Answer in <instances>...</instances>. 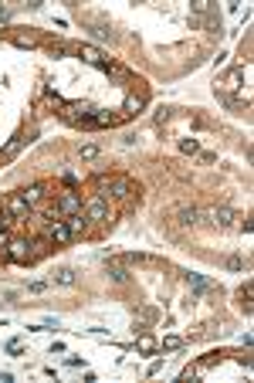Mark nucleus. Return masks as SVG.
<instances>
[{"instance_id":"f257e3e1","label":"nucleus","mask_w":254,"mask_h":383,"mask_svg":"<svg viewBox=\"0 0 254 383\" xmlns=\"http://www.w3.org/2000/svg\"><path fill=\"white\" fill-rule=\"evenodd\" d=\"M31 248H34L31 241H10V244H7V258H10L14 265H28L31 258H34Z\"/></svg>"},{"instance_id":"f03ea898","label":"nucleus","mask_w":254,"mask_h":383,"mask_svg":"<svg viewBox=\"0 0 254 383\" xmlns=\"http://www.w3.org/2000/svg\"><path fill=\"white\" fill-rule=\"evenodd\" d=\"M200 217H203V221H210V224H217V227H227V224H234V210H230V207H214V210H200Z\"/></svg>"},{"instance_id":"7ed1b4c3","label":"nucleus","mask_w":254,"mask_h":383,"mask_svg":"<svg viewBox=\"0 0 254 383\" xmlns=\"http://www.w3.org/2000/svg\"><path fill=\"white\" fill-rule=\"evenodd\" d=\"M85 217H88V221H105V217H109V207H105V200H102V193L92 197V200L85 204Z\"/></svg>"},{"instance_id":"20e7f679","label":"nucleus","mask_w":254,"mask_h":383,"mask_svg":"<svg viewBox=\"0 0 254 383\" xmlns=\"http://www.w3.org/2000/svg\"><path fill=\"white\" fill-rule=\"evenodd\" d=\"M58 210H61L64 217H75V214H82V200H78L75 193H61V200H58Z\"/></svg>"},{"instance_id":"39448f33","label":"nucleus","mask_w":254,"mask_h":383,"mask_svg":"<svg viewBox=\"0 0 254 383\" xmlns=\"http://www.w3.org/2000/svg\"><path fill=\"white\" fill-rule=\"evenodd\" d=\"M78 58H85L88 64H98V68H109L105 55H102L98 48H92V44H82V48H78Z\"/></svg>"},{"instance_id":"423d86ee","label":"nucleus","mask_w":254,"mask_h":383,"mask_svg":"<svg viewBox=\"0 0 254 383\" xmlns=\"http://www.w3.org/2000/svg\"><path fill=\"white\" fill-rule=\"evenodd\" d=\"M48 237H51V241H58V244L71 241V231H68V221H51V224H48Z\"/></svg>"},{"instance_id":"0eeeda50","label":"nucleus","mask_w":254,"mask_h":383,"mask_svg":"<svg viewBox=\"0 0 254 383\" xmlns=\"http://www.w3.org/2000/svg\"><path fill=\"white\" fill-rule=\"evenodd\" d=\"M7 214H10L14 221H21V217H28V200H24L21 193H14V197L7 200Z\"/></svg>"},{"instance_id":"6e6552de","label":"nucleus","mask_w":254,"mask_h":383,"mask_svg":"<svg viewBox=\"0 0 254 383\" xmlns=\"http://www.w3.org/2000/svg\"><path fill=\"white\" fill-rule=\"evenodd\" d=\"M105 190H112L115 197H129V193H132V183H129L126 177H115V180H109V187H105Z\"/></svg>"},{"instance_id":"1a4fd4ad","label":"nucleus","mask_w":254,"mask_h":383,"mask_svg":"<svg viewBox=\"0 0 254 383\" xmlns=\"http://www.w3.org/2000/svg\"><path fill=\"white\" fill-rule=\"evenodd\" d=\"M176 221H180L183 227H193V224H200V210L197 207H183V210L176 214Z\"/></svg>"},{"instance_id":"9d476101","label":"nucleus","mask_w":254,"mask_h":383,"mask_svg":"<svg viewBox=\"0 0 254 383\" xmlns=\"http://www.w3.org/2000/svg\"><path fill=\"white\" fill-rule=\"evenodd\" d=\"M68 231H71V237H78L88 231V217L85 214H75V217H68Z\"/></svg>"},{"instance_id":"9b49d317","label":"nucleus","mask_w":254,"mask_h":383,"mask_svg":"<svg viewBox=\"0 0 254 383\" xmlns=\"http://www.w3.org/2000/svg\"><path fill=\"white\" fill-rule=\"evenodd\" d=\"M190 288H193V292H217V282L200 278V275H190Z\"/></svg>"},{"instance_id":"f8f14e48","label":"nucleus","mask_w":254,"mask_h":383,"mask_svg":"<svg viewBox=\"0 0 254 383\" xmlns=\"http://www.w3.org/2000/svg\"><path fill=\"white\" fill-rule=\"evenodd\" d=\"M55 282L58 285H75V282H78V271H75V268H58Z\"/></svg>"},{"instance_id":"ddd939ff","label":"nucleus","mask_w":254,"mask_h":383,"mask_svg":"<svg viewBox=\"0 0 254 383\" xmlns=\"http://www.w3.org/2000/svg\"><path fill=\"white\" fill-rule=\"evenodd\" d=\"M241 82H244V68H234V71L227 75L224 89H241ZM224 89H221V92H224Z\"/></svg>"},{"instance_id":"4468645a","label":"nucleus","mask_w":254,"mask_h":383,"mask_svg":"<svg viewBox=\"0 0 254 383\" xmlns=\"http://www.w3.org/2000/svg\"><path fill=\"white\" fill-rule=\"evenodd\" d=\"M136 350H139V353H153V350H156V339H153L149 332H142L139 339H136Z\"/></svg>"},{"instance_id":"2eb2a0df","label":"nucleus","mask_w":254,"mask_h":383,"mask_svg":"<svg viewBox=\"0 0 254 383\" xmlns=\"http://www.w3.org/2000/svg\"><path fill=\"white\" fill-rule=\"evenodd\" d=\"M21 197L28 200V207H34V204H37V200H41V197H44V187H31V190H24Z\"/></svg>"},{"instance_id":"dca6fc26","label":"nucleus","mask_w":254,"mask_h":383,"mask_svg":"<svg viewBox=\"0 0 254 383\" xmlns=\"http://www.w3.org/2000/svg\"><path fill=\"white\" fill-rule=\"evenodd\" d=\"M21 146H24V136H14V139L3 146V156H17V153H21Z\"/></svg>"},{"instance_id":"f3484780","label":"nucleus","mask_w":254,"mask_h":383,"mask_svg":"<svg viewBox=\"0 0 254 383\" xmlns=\"http://www.w3.org/2000/svg\"><path fill=\"white\" fill-rule=\"evenodd\" d=\"M139 109H142V98L139 95H129V98H126V116H136Z\"/></svg>"},{"instance_id":"a211bd4d","label":"nucleus","mask_w":254,"mask_h":383,"mask_svg":"<svg viewBox=\"0 0 254 383\" xmlns=\"http://www.w3.org/2000/svg\"><path fill=\"white\" fill-rule=\"evenodd\" d=\"M88 24H92V31H95L98 37H112V28H109L105 21H88Z\"/></svg>"},{"instance_id":"6ab92c4d","label":"nucleus","mask_w":254,"mask_h":383,"mask_svg":"<svg viewBox=\"0 0 254 383\" xmlns=\"http://www.w3.org/2000/svg\"><path fill=\"white\" fill-rule=\"evenodd\" d=\"M109 278H112V282H126V278H129V271H126L122 265H112V268H109Z\"/></svg>"},{"instance_id":"aec40b11","label":"nucleus","mask_w":254,"mask_h":383,"mask_svg":"<svg viewBox=\"0 0 254 383\" xmlns=\"http://www.w3.org/2000/svg\"><path fill=\"white\" fill-rule=\"evenodd\" d=\"M180 153H200L197 139H180Z\"/></svg>"},{"instance_id":"412c9836","label":"nucleus","mask_w":254,"mask_h":383,"mask_svg":"<svg viewBox=\"0 0 254 383\" xmlns=\"http://www.w3.org/2000/svg\"><path fill=\"white\" fill-rule=\"evenodd\" d=\"M98 153H102V149L95 146V143H88V146H82V160H95Z\"/></svg>"},{"instance_id":"4be33fe9","label":"nucleus","mask_w":254,"mask_h":383,"mask_svg":"<svg viewBox=\"0 0 254 383\" xmlns=\"http://www.w3.org/2000/svg\"><path fill=\"white\" fill-rule=\"evenodd\" d=\"M180 346H183L180 336H166V339H163V350H180Z\"/></svg>"},{"instance_id":"5701e85b","label":"nucleus","mask_w":254,"mask_h":383,"mask_svg":"<svg viewBox=\"0 0 254 383\" xmlns=\"http://www.w3.org/2000/svg\"><path fill=\"white\" fill-rule=\"evenodd\" d=\"M21 350H24V343H21V339H10V343H7V353H10V356H17Z\"/></svg>"},{"instance_id":"b1692460","label":"nucleus","mask_w":254,"mask_h":383,"mask_svg":"<svg viewBox=\"0 0 254 383\" xmlns=\"http://www.w3.org/2000/svg\"><path fill=\"white\" fill-rule=\"evenodd\" d=\"M44 288H48V282H31L28 285V292H44Z\"/></svg>"},{"instance_id":"393cba45","label":"nucleus","mask_w":254,"mask_h":383,"mask_svg":"<svg viewBox=\"0 0 254 383\" xmlns=\"http://www.w3.org/2000/svg\"><path fill=\"white\" fill-rule=\"evenodd\" d=\"M7 244H10V234H7V227H0V251H3Z\"/></svg>"},{"instance_id":"a878e982","label":"nucleus","mask_w":254,"mask_h":383,"mask_svg":"<svg viewBox=\"0 0 254 383\" xmlns=\"http://www.w3.org/2000/svg\"><path fill=\"white\" fill-rule=\"evenodd\" d=\"M193 10H197V14H207V10H210V3H207V0H197V3H193Z\"/></svg>"},{"instance_id":"bb28decb","label":"nucleus","mask_w":254,"mask_h":383,"mask_svg":"<svg viewBox=\"0 0 254 383\" xmlns=\"http://www.w3.org/2000/svg\"><path fill=\"white\" fill-rule=\"evenodd\" d=\"M227 268H230V271H241V268H244V261H241V258H230V261H227Z\"/></svg>"},{"instance_id":"cd10ccee","label":"nucleus","mask_w":254,"mask_h":383,"mask_svg":"<svg viewBox=\"0 0 254 383\" xmlns=\"http://www.w3.org/2000/svg\"><path fill=\"white\" fill-rule=\"evenodd\" d=\"M166 119H169V109H159V112H156V122H159V126H163Z\"/></svg>"},{"instance_id":"c85d7f7f","label":"nucleus","mask_w":254,"mask_h":383,"mask_svg":"<svg viewBox=\"0 0 254 383\" xmlns=\"http://www.w3.org/2000/svg\"><path fill=\"white\" fill-rule=\"evenodd\" d=\"M7 224H10V221H7V217H3V214H0V227H7Z\"/></svg>"},{"instance_id":"c756f323","label":"nucleus","mask_w":254,"mask_h":383,"mask_svg":"<svg viewBox=\"0 0 254 383\" xmlns=\"http://www.w3.org/2000/svg\"><path fill=\"white\" fill-rule=\"evenodd\" d=\"M3 17H7V10H3V7H0V21H3Z\"/></svg>"}]
</instances>
